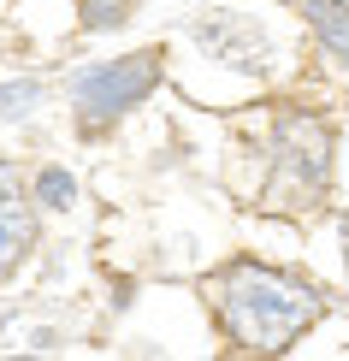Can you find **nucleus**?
Here are the masks:
<instances>
[{
  "label": "nucleus",
  "mask_w": 349,
  "mask_h": 361,
  "mask_svg": "<svg viewBox=\"0 0 349 361\" xmlns=\"http://www.w3.org/2000/svg\"><path fill=\"white\" fill-rule=\"evenodd\" d=\"M202 302L214 314L231 355H290L314 326L326 320V290L296 267L231 255L202 279Z\"/></svg>",
  "instance_id": "nucleus-1"
},
{
  "label": "nucleus",
  "mask_w": 349,
  "mask_h": 361,
  "mask_svg": "<svg viewBox=\"0 0 349 361\" xmlns=\"http://www.w3.org/2000/svg\"><path fill=\"white\" fill-rule=\"evenodd\" d=\"M338 190V125L314 101H278L255 142V207L272 219H314Z\"/></svg>",
  "instance_id": "nucleus-2"
},
{
  "label": "nucleus",
  "mask_w": 349,
  "mask_h": 361,
  "mask_svg": "<svg viewBox=\"0 0 349 361\" xmlns=\"http://www.w3.org/2000/svg\"><path fill=\"white\" fill-rule=\"evenodd\" d=\"M166 83V48H136L118 59H95V66L71 71L66 101H71V125L78 137H107L118 118H130L148 95Z\"/></svg>",
  "instance_id": "nucleus-3"
},
{
  "label": "nucleus",
  "mask_w": 349,
  "mask_h": 361,
  "mask_svg": "<svg viewBox=\"0 0 349 361\" xmlns=\"http://www.w3.org/2000/svg\"><path fill=\"white\" fill-rule=\"evenodd\" d=\"M190 42L202 48V59H214L225 71H243L249 83H267L272 59H278L272 24L255 18V12H243V6H207L202 18L190 24Z\"/></svg>",
  "instance_id": "nucleus-4"
},
{
  "label": "nucleus",
  "mask_w": 349,
  "mask_h": 361,
  "mask_svg": "<svg viewBox=\"0 0 349 361\" xmlns=\"http://www.w3.org/2000/svg\"><path fill=\"white\" fill-rule=\"evenodd\" d=\"M36 243H42V207L30 195V178L0 154V284L24 273Z\"/></svg>",
  "instance_id": "nucleus-5"
},
{
  "label": "nucleus",
  "mask_w": 349,
  "mask_h": 361,
  "mask_svg": "<svg viewBox=\"0 0 349 361\" xmlns=\"http://www.w3.org/2000/svg\"><path fill=\"white\" fill-rule=\"evenodd\" d=\"M296 18L314 36V48H320L326 66L349 71V0H302Z\"/></svg>",
  "instance_id": "nucleus-6"
},
{
  "label": "nucleus",
  "mask_w": 349,
  "mask_h": 361,
  "mask_svg": "<svg viewBox=\"0 0 349 361\" xmlns=\"http://www.w3.org/2000/svg\"><path fill=\"white\" fill-rule=\"evenodd\" d=\"M30 195H36L42 214H71L78 207V178H71V166H36L30 172Z\"/></svg>",
  "instance_id": "nucleus-7"
},
{
  "label": "nucleus",
  "mask_w": 349,
  "mask_h": 361,
  "mask_svg": "<svg viewBox=\"0 0 349 361\" xmlns=\"http://www.w3.org/2000/svg\"><path fill=\"white\" fill-rule=\"evenodd\" d=\"M136 12V0H78V30L89 36H113V30H125Z\"/></svg>",
  "instance_id": "nucleus-8"
},
{
  "label": "nucleus",
  "mask_w": 349,
  "mask_h": 361,
  "mask_svg": "<svg viewBox=\"0 0 349 361\" xmlns=\"http://www.w3.org/2000/svg\"><path fill=\"white\" fill-rule=\"evenodd\" d=\"M48 101V83L42 78H6L0 83V118H30Z\"/></svg>",
  "instance_id": "nucleus-9"
},
{
  "label": "nucleus",
  "mask_w": 349,
  "mask_h": 361,
  "mask_svg": "<svg viewBox=\"0 0 349 361\" xmlns=\"http://www.w3.org/2000/svg\"><path fill=\"white\" fill-rule=\"evenodd\" d=\"M338 249H343V279H349V202H343V214H338Z\"/></svg>",
  "instance_id": "nucleus-10"
}]
</instances>
